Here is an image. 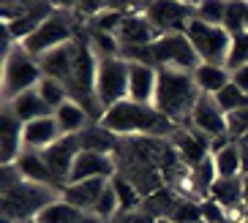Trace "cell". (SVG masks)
<instances>
[{
	"mask_svg": "<svg viewBox=\"0 0 248 223\" xmlns=\"http://www.w3.org/2000/svg\"><path fill=\"white\" fill-rule=\"evenodd\" d=\"M101 125L112 131L115 136H155V139H169L180 125L161 115L153 104H134V101H120L109 106L101 117Z\"/></svg>",
	"mask_w": 248,
	"mask_h": 223,
	"instance_id": "6da1fadb",
	"label": "cell"
},
{
	"mask_svg": "<svg viewBox=\"0 0 248 223\" xmlns=\"http://www.w3.org/2000/svg\"><path fill=\"white\" fill-rule=\"evenodd\" d=\"M199 87L194 82V74L186 71H172V68H161L158 71V87H155L153 106L161 115L172 120L175 125L188 122L191 112L199 101Z\"/></svg>",
	"mask_w": 248,
	"mask_h": 223,
	"instance_id": "7a4b0ae2",
	"label": "cell"
},
{
	"mask_svg": "<svg viewBox=\"0 0 248 223\" xmlns=\"http://www.w3.org/2000/svg\"><path fill=\"white\" fill-rule=\"evenodd\" d=\"M60 199V191L52 185H36V182L22 180L11 191H3V218L14 223H28L41 215L52 202Z\"/></svg>",
	"mask_w": 248,
	"mask_h": 223,
	"instance_id": "3957f363",
	"label": "cell"
},
{
	"mask_svg": "<svg viewBox=\"0 0 248 223\" xmlns=\"http://www.w3.org/2000/svg\"><path fill=\"white\" fill-rule=\"evenodd\" d=\"M44 79L38 60L25 49L22 44H16L8 52V58H3V104H11L28 90H36L38 82Z\"/></svg>",
	"mask_w": 248,
	"mask_h": 223,
	"instance_id": "277c9868",
	"label": "cell"
},
{
	"mask_svg": "<svg viewBox=\"0 0 248 223\" xmlns=\"http://www.w3.org/2000/svg\"><path fill=\"white\" fill-rule=\"evenodd\" d=\"M150 58H153V68H172V71H186L194 74L202 65L199 55L194 52L191 41L186 33H164L158 41L150 44Z\"/></svg>",
	"mask_w": 248,
	"mask_h": 223,
	"instance_id": "5b68a950",
	"label": "cell"
},
{
	"mask_svg": "<svg viewBox=\"0 0 248 223\" xmlns=\"http://www.w3.org/2000/svg\"><path fill=\"white\" fill-rule=\"evenodd\" d=\"M186 38L191 41L194 52L199 55L202 63L210 65H224L226 68V58H229V46H232V33L226 28H216L207 22H199L197 16L188 22L186 28Z\"/></svg>",
	"mask_w": 248,
	"mask_h": 223,
	"instance_id": "8992f818",
	"label": "cell"
},
{
	"mask_svg": "<svg viewBox=\"0 0 248 223\" xmlns=\"http://www.w3.org/2000/svg\"><path fill=\"white\" fill-rule=\"evenodd\" d=\"M74 33H77L74 11H60L58 8V11H55L33 36L25 38L22 46L38 60L41 55H46V52H52V49H58V46H63V44L74 41Z\"/></svg>",
	"mask_w": 248,
	"mask_h": 223,
	"instance_id": "52a82bcc",
	"label": "cell"
},
{
	"mask_svg": "<svg viewBox=\"0 0 248 223\" xmlns=\"http://www.w3.org/2000/svg\"><path fill=\"white\" fill-rule=\"evenodd\" d=\"M128 68L123 58H107L98 60V74H95V95L104 109L128 98Z\"/></svg>",
	"mask_w": 248,
	"mask_h": 223,
	"instance_id": "ba28073f",
	"label": "cell"
},
{
	"mask_svg": "<svg viewBox=\"0 0 248 223\" xmlns=\"http://www.w3.org/2000/svg\"><path fill=\"white\" fill-rule=\"evenodd\" d=\"M142 14L153 22V28L164 33H186L188 22L197 16V3H172V0H158V3H145Z\"/></svg>",
	"mask_w": 248,
	"mask_h": 223,
	"instance_id": "9c48e42d",
	"label": "cell"
},
{
	"mask_svg": "<svg viewBox=\"0 0 248 223\" xmlns=\"http://www.w3.org/2000/svg\"><path fill=\"white\" fill-rule=\"evenodd\" d=\"M79 152H82V147H79V139L77 136H60L52 147L41 150V158L49 166L52 180H55L58 191H63V188L68 185L71 169H74V164H77V155H79Z\"/></svg>",
	"mask_w": 248,
	"mask_h": 223,
	"instance_id": "30bf717a",
	"label": "cell"
},
{
	"mask_svg": "<svg viewBox=\"0 0 248 223\" xmlns=\"http://www.w3.org/2000/svg\"><path fill=\"white\" fill-rule=\"evenodd\" d=\"M169 142L175 144V150L180 152L183 164L188 166V169L199 166L202 161H207L213 155V152H210V139L204 136L202 131L194 128L191 122H183L180 128L169 136Z\"/></svg>",
	"mask_w": 248,
	"mask_h": 223,
	"instance_id": "8fae6325",
	"label": "cell"
},
{
	"mask_svg": "<svg viewBox=\"0 0 248 223\" xmlns=\"http://www.w3.org/2000/svg\"><path fill=\"white\" fill-rule=\"evenodd\" d=\"M188 122L197 131H202L210 142L218 136H229L226 134V115L218 109V104H216L213 95H199V101L194 106V112H191Z\"/></svg>",
	"mask_w": 248,
	"mask_h": 223,
	"instance_id": "7c38bea8",
	"label": "cell"
},
{
	"mask_svg": "<svg viewBox=\"0 0 248 223\" xmlns=\"http://www.w3.org/2000/svg\"><path fill=\"white\" fill-rule=\"evenodd\" d=\"M117 174L115 155H98V152H85L77 155V164L71 169V182H85V180H112Z\"/></svg>",
	"mask_w": 248,
	"mask_h": 223,
	"instance_id": "4fadbf2b",
	"label": "cell"
},
{
	"mask_svg": "<svg viewBox=\"0 0 248 223\" xmlns=\"http://www.w3.org/2000/svg\"><path fill=\"white\" fill-rule=\"evenodd\" d=\"M77 52H79V38H74V41L63 44L58 49L46 52L38 58V65H41V74L49 76V79H58L66 85L68 76L74 71V60H77Z\"/></svg>",
	"mask_w": 248,
	"mask_h": 223,
	"instance_id": "5bb4252c",
	"label": "cell"
},
{
	"mask_svg": "<svg viewBox=\"0 0 248 223\" xmlns=\"http://www.w3.org/2000/svg\"><path fill=\"white\" fill-rule=\"evenodd\" d=\"M120 46H150L153 41H158L161 33L153 28V22L145 14H125L120 30L115 33Z\"/></svg>",
	"mask_w": 248,
	"mask_h": 223,
	"instance_id": "9a60e30c",
	"label": "cell"
},
{
	"mask_svg": "<svg viewBox=\"0 0 248 223\" xmlns=\"http://www.w3.org/2000/svg\"><path fill=\"white\" fill-rule=\"evenodd\" d=\"M22 122L8 109H3V115H0V161H3V166L16 164V158L22 155Z\"/></svg>",
	"mask_w": 248,
	"mask_h": 223,
	"instance_id": "2e32d148",
	"label": "cell"
},
{
	"mask_svg": "<svg viewBox=\"0 0 248 223\" xmlns=\"http://www.w3.org/2000/svg\"><path fill=\"white\" fill-rule=\"evenodd\" d=\"M128 101L134 104H153L155 87H158V71L150 65L128 63Z\"/></svg>",
	"mask_w": 248,
	"mask_h": 223,
	"instance_id": "e0dca14e",
	"label": "cell"
},
{
	"mask_svg": "<svg viewBox=\"0 0 248 223\" xmlns=\"http://www.w3.org/2000/svg\"><path fill=\"white\" fill-rule=\"evenodd\" d=\"M60 136H63V134H60L58 120H55V115H49V117H41V120H33V122L25 125L22 128V147L25 150L41 152V150H46V147H52Z\"/></svg>",
	"mask_w": 248,
	"mask_h": 223,
	"instance_id": "ac0fdd59",
	"label": "cell"
},
{
	"mask_svg": "<svg viewBox=\"0 0 248 223\" xmlns=\"http://www.w3.org/2000/svg\"><path fill=\"white\" fill-rule=\"evenodd\" d=\"M109 185V180H85V182H71L60 191V196L66 199L68 204H74L82 212H93L95 202L101 199L104 188Z\"/></svg>",
	"mask_w": 248,
	"mask_h": 223,
	"instance_id": "d6986e66",
	"label": "cell"
},
{
	"mask_svg": "<svg viewBox=\"0 0 248 223\" xmlns=\"http://www.w3.org/2000/svg\"><path fill=\"white\" fill-rule=\"evenodd\" d=\"M77 139H79V147L85 152H98V155H115L117 144H120V136L107 131L101 122H90L82 134H77Z\"/></svg>",
	"mask_w": 248,
	"mask_h": 223,
	"instance_id": "ffe728a7",
	"label": "cell"
},
{
	"mask_svg": "<svg viewBox=\"0 0 248 223\" xmlns=\"http://www.w3.org/2000/svg\"><path fill=\"white\" fill-rule=\"evenodd\" d=\"M3 109H8V112L22 122V125L52 115V109L44 104V98L38 95V90H28V93H22L19 98H14L11 104H3Z\"/></svg>",
	"mask_w": 248,
	"mask_h": 223,
	"instance_id": "44dd1931",
	"label": "cell"
},
{
	"mask_svg": "<svg viewBox=\"0 0 248 223\" xmlns=\"http://www.w3.org/2000/svg\"><path fill=\"white\" fill-rule=\"evenodd\" d=\"M16 169H19V174H22V180L28 182H36V185H55V180H52V172L49 166L44 164V158H41V152L36 150H22V155L16 158Z\"/></svg>",
	"mask_w": 248,
	"mask_h": 223,
	"instance_id": "7402d4cb",
	"label": "cell"
},
{
	"mask_svg": "<svg viewBox=\"0 0 248 223\" xmlns=\"http://www.w3.org/2000/svg\"><path fill=\"white\" fill-rule=\"evenodd\" d=\"M55 120H58L63 136H77V134H82V131L90 125V115L85 112V106L71 101V98H68L60 109H55Z\"/></svg>",
	"mask_w": 248,
	"mask_h": 223,
	"instance_id": "603a6c76",
	"label": "cell"
},
{
	"mask_svg": "<svg viewBox=\"0 0 248 223\" xmlns=\"http://www.w3.org/2000/svg\"><path fill=\"white\" fill-rule=\"evenodd\" d=\"M194 82H197L199 93L202 95H218L229 82H232V74L226 71L224 65H210V63H202L194 71Z\"/></svg>",
	"mask_w": 248,
	"mask_h": 223,
	"instance_id": "cb8c5ba5",
	"label": "cell"
},
{
	"mask_svg": "<svg viewBox=\"0 0 248 223\" xmlns=\"http://www.w3.org/2000/svg\"><path fill=\"white\" fill-rule=\"evenodd\" d=\"M177 199H180V193H177L175 188L167 185V188H161L158 193L147 196L145 202H142V209H147L155 221H167L169 212H172V207L177 204Z\"/></svg>",
	"mask_w": 248,
	"mask_h": 223,
	"instance_id": "d4e9b609",
	"label": "cell"
},
{
	"mask_svg": "<svg viewBox=\"0 0 248 223\" xmlns=\"http://www.w3.org/2000/svg\"><path fill=\"white\" fill-rule=\"evenodd\" d=\"M82 215H85L82 209H77L74 204H68L60 196L58 202H52L46 209H41V215L36 218V223H79Z\"/></svg>",
	"mask_w": 248,
	"mask_h": 223,
	"instance_id": "484cf974",
	"label": "cell"
},
{
	"mask_svg": "<svg viewBox=\"0 0 248 223\" xmlns=\"http://www.w3.org/2000/svg\"><path fill=\"white\" fill-rule=\"evenodd\" d=\"M213 161H216V172H218V177H224V180H229V177H243L240 150H237V144L234 142L226 144L221 152H216Z\"/></svg>",
	"mask_w": 248,
	"mask_h": 223,
	"instance_id": "4316f807",
	"label": "cell"
},
{
	"mask_svg": "<svg viewBox=\"0 0 248 223\" xmlns=\"http://www.w3.org/2000/svg\"><path fill=\"white\" fill-rule=\"evenodd\" d=\"M109 185L115 188V196H117V204H120V212H131V209H139L142 207V196H139V191L131 185V182L125 180L123 174L117 172L115 177L109 180Z\"/></svg>",
	"mask_w": 248,
	"mask_h": 223,
	"instance_id": "83f0119b",
	"label": "cell"
},
{
	"mask_svg": "<svg viewBox=\"0 0 248 223\" xmlns=\"http://www.w3.org/2000/svg\"><path fill=\"white\" fill-rule=\"evenodd\" d=\"M38 95L44 98V104L52 109V115H55V109H60L63 104L68 101V90H66V85L63 82H58V79H49V76H44V79L38 82Z\"/></svg>",
	"mask_w": 248,
	"mask_h": 223,
	"instance_id": "f1b7e54d",
	"label": "cell"
},
{
	"mask_svg": "<svg viewBox=\"0 0 248 223\" xmlns=\"http://www.w3.org/2000/svg\"><path fill=\"white\" fill-rule=\"evenodd\" d=\"M85 38H88L90 49H93V55H95L98 60L120 58V41H117V36H109V33H95V30H90Z\"/></svg>",
	"mask_w": 248,
	"mask_h": 223,
	"instance_id": "f546056e",
	"label": "cell"
},
{
	"mask_svg": "<svg viewBox=\"0 0 248 223\" xmlns=\"http://www.w3.org/2000/svg\"><path fill=\"white\" fill-rule=\"evenodd\" d=\"M213 98H216V104H218V109L224 112V115H232V112H237V109L248 106V95L243 93L234 82H229V85H226L218 95H213Z\"/></svg>",
	"mask_w": 248,
	"mask_h": 223,
	"instance_id": "4dcf8cb0",
	"label": "cell"
},
{
	"mask_svg": "<svg viewBox=\"0 0 248 223\" xmlns=\"http://www.w3.org/2000/svg\"><path fill=\"white\" fill-rule=\"evenodd\" d=\"M167 221H172V223H202V202H194V199L180 196Z\"/></svg>",
	"mask_w": 248,
	"mask_h": 223,
	"instance_id": "1f68e13d",
	"label": "cell"
},
{
	"mask_svg": "<svg viewBox=\"0 0 248 223\" xmlns=\"http://www.w3.org/2000/svg\"><path fill=\"white\" fill-rule=\"evenodd\" d=\"M248 65V33H237L232 36V46H229V58H226V71L234 74Z\"/></svg>",
	"mask_w": 248,
	"mask_h": 223,
	"instance_id": "d6a6232c",
	"label": "cell"
},
{
	"mask_svg": "<svg viewBox=\"0 0 248 223\" xmlns=\"http://www.w3.org/2000/svg\"><path fill=\"white\" fill-rule=\"evenodd\" d=\"M224 28L237 36L246 33V0H226V16H224Z\"/></svg>",
	"mask_w": 248,
	"mask_h": 223,
	"instance_id": "836d02e7",
	"label": "cell"
},
{
	"mask_svg": "<svg viewBox=\"0 0 248 223\" xmlns=\"http://www.w3.org/2000/svg\"><path fill=\"white\" fill-rule=\"evenodd\" d=\"M224 16H226V3H221V0H202V3H197V19L199 22L224 28Z\"/></svg>",
	"mask_w": 248,
	"mask_h": 223,
	"instance_id": "e575fe53",
	"label": "cell"
},
{
	"mask_svg": "<svg viewBox=\"0 0 248 223\" xmlns=\"http://www.w3.org/2000/svg\"><path fill=\"white\" fill-rule=\"evenodd\" d=\"M117 212H120V204H117L115 188L107 185V188H104V193H101V199H98V202H95V207H93V215L101 218L104 223H112Z\"/></svg>",
	"mask_w": 248,
	"mask_h": 223,
	"instance_id": "d590c367",
	"label": "cell"
},
{
	"mask_svg": "<svg viewBox=\"0 0 248 223\" xmlns=\"http://www.w3.org/2000/svg\"><path fill=\"white\" fill-rule=\"evenodd\" d=\"M226 134H229L232 142H237V139H243L248 134V106L226 115Z\"/></svg>",
	"mask_w": 248,
	"mask_h": 223,
	"instance_id": "8d00e7d4",
	"label": "cell"
},
{
	"mask_svg": "<svg viewBox=\"0 0 248 223\" xmlns=\"http://www.w3.org/2000/svg\"><path fill=\"white\" fill-rule=\"evenodd\" d=\"M202 223H229V215L221 204H216L213 199L202 202Z\"/></svg>",
	"mask_w": 248,
	"mask_h": 223,
	"instance_id": "74e56055",
	"label": "cell"
},
{
	"mask_svg": "<svg viewBox=\"0 0 248 223\" xmlns=\"http://www.w3.org/2000/svg\"><path fill=\"white\" fill-rule=\"evenodd\" d=\"M112 223H158V221H155L147 209L139 207V209H131V212H117Z\"/></svg>",
	"mask_w": 248,
	"mask_h": 223,
	"instance_id": "f35d334b",
	"label": "cell"
},
{
	"mask_svg": "<svg viewBox=\"0 0 248 223\" xmlns=\"http://www.w3.org/2000/svg\"><path fill=\"white\" fill-rule=\"evenodd\" d=\"M232 82H234L237 87H240L243 93L248 95V65H246V68H240V71H234V74H232Z\"/></svg>",
	"mask_w": 248,
	"mask_h": 223,
	"instance_id": "ab89813d",
	"label": "cell"
},
{
	"mask_svg": "<svg viewBox=\"0 0 248 223\" xmlns=\"http://www.w3.org/2000/svg\"><path fill=\"white\" fill-rule=\"evenodd\" d=\"M237 150H240V161H243V174H248V134L243 139H237Z\"/></svg>",
	"mask_w": 248,
	"mask_h": 223,
	"instance_id": "60d3db41",
	"label": "cell"
},
{
	"mask_svg": "<svg viewBox=\"0 0 248 223\" xmlns=\"http://www.w3.org/2000/svg\"><path fill=\"white\" fill-rule=\"evenodd\" d=\"M243 207L248 212V174H243Z\"/></svg>",
	"mask_w": 248,
	"mask_h": 223,
	"instance_id": "b9f144b4",
	"label": "cell"
},
{
	"mask_svg": "<svg viewBox=\"0 0 248 223\" xmlns=\"http://www.w3.org/2000/svg\"><path fill=\"white\" fill-rule=\"evenodd\" d=\"M79 223H104V221H101V218H95L93 212H85V215L79 218Z\"/></svg>",
	"mask_w": 248,
	"mask_h": 223,
	"instance_id": "7bdbcfd3",
	"label": "cell"
},
{
	"mask_svg": "<svg viewBox=\"0 0 248 223\" xmlns=\"http://www.w3.org/2000/svg\"><path fill=\"white\" fill-rule=\"evenodd\" d=\"M246 33H248V3H246Z\"/></svg>",
	"mask_w": 248,
	"mask_h": 223,
	"instance_id": "ee69618b",
	"label": "cell"
},
{
	"mask_svg": "<svg viewBox=\"0 0 248 223\" xmlns=\"http://www.w3.org/2000/svg\"><path fill=\"white\" fill-rule=\"evenodd\" d=\"M158 223H172V221H158Z\"/></svg>",
	"mask_w": 248,
	"mask_h": 223,
	"instance_id": "f6af8a7d",
	"label": "cell"
},
{
	"mask_svg": "<svg viewBox=\"0 0 248 223\" xmlns=\"http://www.w3.org/2000/svg\"><path fill=\"white\" fill-rule=\"evenodd\" d=\"M28 223H36V221H28Z\"/></svg>",
	"mask_w": 248,
	"mask_h": 223,
	"instance_id": "bcb514c9",
	"label": "cell"
},
{
	"mask_svg": "<svg viewBox=\"0 0 248 223\" xmlns=\"http://www.w3.org/2000/svg\"><path fill=\"white\" fill-rule=\"evenodd\" d=\"M243 223H248V221H243Z\"/></svg>",
	"mask_w": 248,
	"mask_h": 223,
	"instance_id": "7dc6e473",
	"label": "cell"
}]
</instances>
